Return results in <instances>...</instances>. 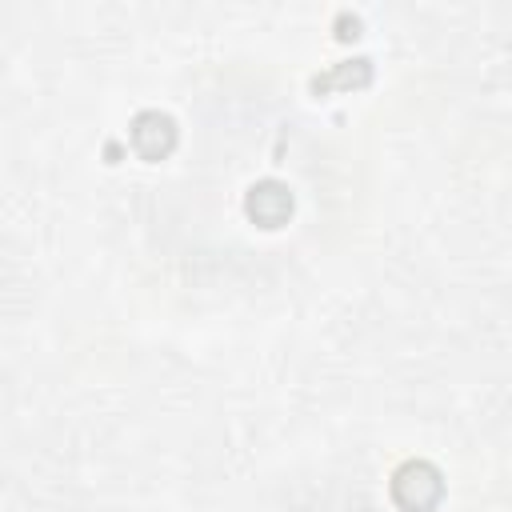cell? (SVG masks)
<instances>
[{"mask_svg":"<svg viewBox=\"0 0 512 512\" xmlns=\"http://www.w3.org/2000/svg\"><path fill=\"white\" fill-rule=\"evenodd\" d=\"M444 496V476L428 460H408L392 476V500L404 512H432Z\"/></svg>","mask_w":512,"mask_h":512,"instance_id":"obj_1","label":"cell"},{"mask_svg":"<svg viewBox=\"0 0 512 512\" xmlns=\"http://www.w3.org/2000/svg\"><path fill=\"white\" fill-rule=\"evenodd\" d=\"M244 212L260 228L288 224V216H292V192H288V184H280V180H256L248 188V196H244Z\"/></svg>","mask_w":512,"mask_h":512,"instance_id":"obj_2","label":"cell"},{"mask_svg":"<svg viewBox=\"0 0 512 512\" xmlns=\"http://www.w3.org/2000/svg\"><path fill=\"white\" fill-rule=\"evenodd\" d=\"M132 148L144 160H164L176 148V124L164 112H140L132 120Z\"/></svg>","mask_w":512,"mask_h":512,"instance_id":"obj_3","label":"cell"},{"mask_svg":"<svg viewBox=\"0 0 512 512\" xmlns=\"http://www.w3.org/2000/svg\"><path fill=\"white\" fill-rule=\"evenodd\" d=\"M372 80V64L368 60H344V64H336V68H328L324 76H316L312 80V92L316 96H324V92H332V88H364Z\"/></svg>","mask_w":512,"mask_h":512,"instance_id":"obj_4","label":"cell"}]
</instances>
